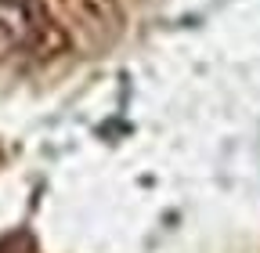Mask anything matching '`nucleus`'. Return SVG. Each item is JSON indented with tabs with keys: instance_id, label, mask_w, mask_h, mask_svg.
Segmentation results:
<instances>
[{
	"instance_id": "1",
	"label": "nucleus",
	"mask_w": 260,
	"mask_h": 253,
	"mask_svg": "<svg viewBox=\"0 0 260 253\" xmlns=\"http://www.w3.org/2000/svg\"><path fill=\"white\" fill-rule=\"evenodd\" d=\"M0 40L32 58H58L69 47V33L44 0H0Z\"/></svg>"
}]
</instances>
